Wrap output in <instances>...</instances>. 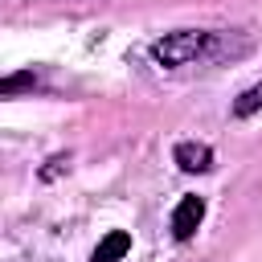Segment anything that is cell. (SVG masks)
<instances>
[{"label":"cell","mask_w":262,"mask_h":262,"mask_svg":"<svg viewBox=\"0 0 262 262\" xmlns=\"http://www.w3.org/2000/svg\"><path fill=\"white\" fill-rule=\"evenodd\" d=\"M237 53H246V45H233V33H217V29H172L151 41V57L168 70L192 66V61L237 57Z\"/></svg>","instance_id":"obj_1"},{"label":"cell","mask_w":262,"mask_h":262,"mask_svg":"<svg viewBox=\"0 0 262 262\" xmlns=\"http://www.w3.org/2000/svg\"><path fill=\"white\" fill-rule=\"evenodd\" d=\"M205 221V201L201 196H180V205L172 209V233L184 242L196 233V225Z\"/></svg>","instance_id":"obj_2"},{"label":"cell","mask_w":262,"mask_h":262,"mask_svg":"<svg viewBox=\"0 0 262 262\" xmlns=\"http://www.w3.org/2000/svg\"><path fill=\"white\" fill-rule=\"evenodd\" d=\"M172 160L180 164V172H209L213 168V147L196 143V139H184V143L172 147Z\"/></svg>","instance_id":"obj_3"},{"label":"cell","mask_w":262,"mask_h":262,"mask_svg":"<svg viewBox=\"0 0 262 262\" xmlns=\"http://www.w3.org/2000/svg\"><path fill=\"white\" fill-rule=\"evenodd\" d=\"M127 250H131V233H127V229H111V233L94 246L90 262H123V258H127Z\"/></svg>","instance_id":"obj_4"},{"label":"cell","mask_w":262,"mask_h":262,"mask_svg":"<svg viewBox=\"0 0 262 262\" xmlns=\"http://www.w3.org/2000/svg\"><path fill=\"white\" fill-rule=\"evenodd\" d=\"M262 111V82H254L250 90H242L237 98H233V115L237 119H250V115H258Z\"/></svg>","instance_id":"obj_5"},{"label":"cell","mask_w":262,"mask_h":262,"mask_svg":"<svg viewBox=\"0 0 262 262\" xmlns=\"http://www.w3.org/2000/svg\"><path fill=\"white\" fill-rule=\"evenodd\" d=\"M33 86H37V74H33V70L4 74V78H0V98H4V94H25V90H33Z\"/></svg>","instance_id":"obj_6"}]
</instances>
